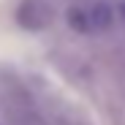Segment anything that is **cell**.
I'll use <instances>...</instances> for the list:
<instances>
[{
  "label": "cell",
  "mask_w": 125,
  "mask_h": 125,
  "mask_svg": "<svg viewBox=\"0 0 125 125\" xmlns=\"http://www.w3.org/2000/svg\"><path fill=\"white\" fill-rule=\"evenodd\" d=\"M16 25L27 33H41L54 22V3L52 0H19L14 11Z\"/></svg>",
  "instance_id": "cell-1"
},
{
  "label": "cell",
  "mask_w": 125,
  "mask_h": 125,
  "mask_svg": "<svg viewBox=\"0 0 125 125\" xmlns=\"http://www.w3.org/2000/svg\"><path fill=\"white\" fill-rule=\"evenodd\" d=\"M112 8H114V19H117V25L125 27V0H112Z\"/></svg>",
  "instance_id": "cell-4"
},
{
  "label": "cell",
  "mask_w": 125,
  "mask_h": 125,
  "mask_svg": "<svg viewBox=\"0 0 125 125\" xmlns=\"http://www.w3.org/2000/svg\"><path fill=\"white\" fill-rule=\"evenodd\" d=\"M65 22L73 33H82V35H90V16H87V8L84 6H71L65 11Z\"/></svg>",
  "instance_id": "cell-3"
},
{
  "label": "cell",
  "mask_w": 125,
  "mask_h": 125,
  "mask_svg": "<svg viewBox=\"0 0 125 125\" xmlns=\"http://www.w3.org/2000/svg\"><path fill=\"white\" fill-rule=\"evenodd\" d=\"M87 16H90V30L93 33H109L117 25L112 0H95L93 6H87Z\"/></svg>",
  "instance_id": "cell-2"
}]
</instances>
